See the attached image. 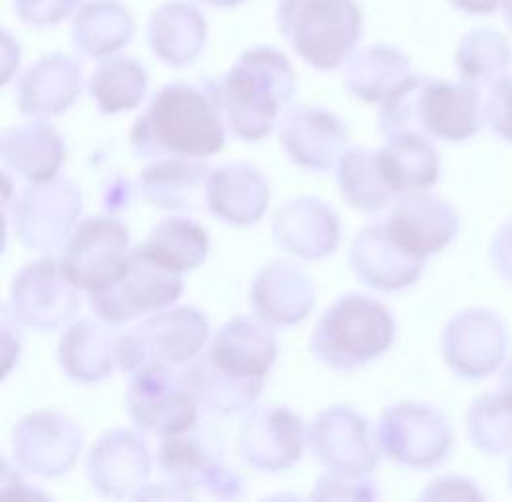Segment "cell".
<instances>
[{
	"mask_svg": "<svg viewBox=\"0 0 512 502\" xmlns=\"http://www.w3.org/2000/svg\"><path fill=\"white\" fill-rule=\"evenodd\" d=\"M18 318L12 314V310H8V306L4 304L2 308V361H4V367H2V377L6 379L8 373L12 371V367L16 365L18 361V353H20V344H22V338H20V330H18Z\"/></svg>",
	"mask_w": 512,
	"mask_h": 502,
	"instance_id": "obj_41",
	"label": "cell"
},
{
	"mask_svg": "<svg viewBox=\"0 0 512 502\" xmlns=\"http://www.w3.org/2000/svg\"><path fill=\"white\" fill-rule=\"evenodd\" d=\"M81 212L83 193L69 179L32 183L14 202V234L26 250H57L77 228Z\"/></svg>",
	"mask_w": 512,
	"mask_h": 502,
	"instance_id": "obj_9",
	"label": "cell"
},
{
	"mask_svg": "<svg viewBox=\"0 0 512 502\" xmlns=\"http://www.w3.org/2000/svg\"><path fill=\"white\" fill-rule=\"evenodd\" d=\"M10 310L22 326L53 332L79 310V289L52 255L24 265L10 285Z\"/></svg>",
	"mask_w": 512,
	"mask_h": 502,
	"instance_id": "obj_12",
	"label": "cell"
},
{
	"mask_svg": "<svg viewBox=\"0 0 512 502\" xmlns=\"http://www.w3.org/2000/svg\"><path fill=\"white\" fill-rule=\"evenodd\" d=\"M336 181L342 197L358 210H379L395 199L377 165V151L352 148L336 165Z\"/></svg>",
	"mask_w": 512,
	"mask_h": 502,
	"instance_id": "obj_36",
	"label": "cell"
},
{
	"mask_svg": "<svg viewBox=\"0 0 512 502\" xmlns=\"http://www.w3.org/2000/svg\"><path fill=\"white\" fill-rule=\"evenodd\" d=\"M10 444L16 463L26 473L57 479L77 463L83 432L57 410H36L16 422Z\"/></svg>",
	"mask_w": 512,
	"mask_h": 502,
	"instance_id": "obj_15",
	"label": "cell"
},
{
	"mask_svg": "<svg viewBox=\"0 0 512 502\" xmlns=\"http://www.w3.org/2000/svg\"><path fill=\"white\" fill-rule=\"evenodd\" d=\"M183 375L199 406L218 416H234L250 410L263 391L261 383L240 381L216 369L203 352L187 363Z\"/></svg>",
	"mask_w": 512,
	"mask_h": 502,
	"instance_id": "obj_34",
	"label": "cell"
},
{
	"mask_svg": "<svg viewBox=\"0 0 512 502\" xmlns=\"http://www.w3.org/2000/svg\"><path fill=\"white\" fill-rule=\"evenodd\" d=\"M377 485L369 475H348L326 471L314 485L310 499L314 501H352V499H377Z\"/></svg>",
	"mask_w": 512,
	"mask_h": 502,
	"instance_id": "obj_38",
	"label": "cell"
},
{
	"mask_svg": "<svg viewBox=\"0 0 512 502\" xmlns=\"http://www.w3.org/2000/svg\"><path fill=\"white\" fill-rule=\"evenodd\" d=\"M501 8H503V14H505V20H507V24H509V26L512 28V0H503Z\"/></svg>",
	"mask_w": 512,
	"mask_h": 502,
	"instance_id": "obj_46",
	"label": "cell"
},
{
	"mask_svg": "<svg viewBox=\"0 0 512 502\" xmlns=\"http://www.w3.org/2000/svg\"><path fill=\"white\" fill-rule=\"evenodd\" d=\"M454 8L473 16H487L501 8L503 0H448Z\"/></svg>",
	"mask_w": 512,
	"mask_h": 502,
	"instance_id": "obj_44",
	"label": "cell"
},
{
	"mask_svg": "<svg viewBox=\"0 0 512 502\" xmlns=\"http://www.w3.org/2000/svg\"><path fill=\"white\" fill-rule=\"evenodd\" d=\"M271 201L265 175L248 161H230L210 169L205 202L212 216L230 226H254Z\"/></svg>",
	"mask_w": 512,
	"mask_h": 502,
	"instance_id": "obj_22",
	"label": "cell"
},
{
	"mask_svg": "<svg viewBox=\"0 0 512 502\" xmlns=\"http://www.w3.org/2000/svg\"><path fill=\"white\" fill-rule=\"evenodd\" d=\"M271 236L279 250L305 261H316L338 250L342 226L328 202L316 197H297L277 208Z\"/></svg>",
	"mask_w": 512,
	"mask_h": 502,
	"instance_id": "obj_19",
	"label": "cell"
},
{
	"mask_svg": "<svg viewBox=\"0 0 512 502\" xmlns=\"http://www.w3.org/2000/svg\"><path fill=\"white\" fill-rule=\"evenodd\" d=\"M87 479L106 499H134L152 471L146 440L126 428L104 432L87 457Z\"/></svg>",
	"mask_w": 512,
	"mask_h": 502,
	"instance_id": "obj_17",
	"label": "cell"
},
{
	"mask_svg": "<svg viewBox=\"0 0 512 502\" xmlns=\"http://www.w3.org/2000/svg\"><path fill=\"white\" fill-rule=\"evenodd\" d=\"M208 336L210 322L197 306L157 310L130 332H120V371L132 375L146 363H189L203 352Z\"/></svg>",
	"mask_w": 512,
	"mask_h": 502,
	"instance_id": "obj_6",
	"label": "cell"
},
{
	"mask_svg": "<svg viewBox=\"0 0 512 502\" xmlns=\"http://www.w3.org/2000/svg\"><path fill=\"white\" fill-rule=\"evenodd\" d=\"M493 128L512 140V77L499 79L487 106Z\"/></svg>",
	"mask_w": 512,
	"mask_h": 502,
	"instance_id": "obj_40",
	"label": "cell"
},
{
	"mask_svg": "<svg viewBox=\"0 0 512 502\" xmlns=\"http://www.w3.org/2000/svg\"><path fill=\"white\" fill-rule=\"evenodd\" d=\"M132 185L126 177L116 175L108 181L103 193L104 208L108 214H120L124 212L132 202Z\"/></svg>",
	"mask_w": 512,
	"mask_h": 502,
	"instance_id": "obj_42",
	"label": "cell"
},
{
	"mask_svg": "<svg viewBox=\"0 0 512 502\" xmlns=\"http://www.w3.org/2000/svg\"><path fill=\"white\" fill-rule=\"evenodd\" d=\"M224 144L226 122L208 83L175 81L161 87L130 130V148L138 159H203Z\"/></svg>",
	"mask_w": 512,
	"mask_h": 502,
	"instance_id": "obj_1",
	"label": "cell"
},
{
	"mask_svg": "<svg viewBox=\"0 0 512 502\" xmlns=\"http://www.w3.org/2000/svg\"><path fill=\"white\" fill-rule=\"evenodd\" d=\"M181 293V275L161 267L136 246L130 253L126 275L104 291L89 293V304L97 318L118 328L144 314L171 306Z\"/></svg>",
	"mask_w": 512,
	"mask_h": 502,
	"instance_id": "obj_10",
	"label": "cell"
},
{
	"mask_svg": "<svg viewBox=\"0 0 512 502\" xmlns=\"http://www.w3.org/2000/svg\"><path fill=\"white\" fill-rule=\"evenodd\" d=\"M377 444L389 459L401 465L434 467L450 450L452 432L436 408L399 402L381 414Z\"/></svg>",
	"mask_w": 512,
	"mask_h": 502,
	"instance_id": "obj_14",
	"label": "cell"
},
{
	"mask_svg": "<svg viewBox=\"0 0 512 502\" xmlns=\"http://www.w3.org/2000/svg\"><path fill=\"white\" fill-rule=\"evenodd\" d=\"M191 432L163 438L157 452V467L165 483L179 499H240L244 495V479Z\"/></svg>",
	"mask_w": 512,
	"mask_h": 502,
	"instance_id": "obj_11",
	"label": "cell"
},
{
	"mask_svg": "<svg viewBox=\"0 0 512 502\" xmlns=\"http://www.w3.org/2000/svg\"><path fill=\"white\" fill-rule=\"evenodd\" d=\"M2 161L28 183H46L59 175L67 148L57 128L36 118L2 132Z\"/></svg>",
	"mask_w": 512,
	"mask_h": 502,
	"instance_id": "obj_28",
	"label": "cell"
},
{
	"mask_svg": "<svg viewBox=\"0 0 512 502\" xmlns=\"http://www.w3.org/2000/svg\"><path fill=\"white\" fill-rule=\"evenodd\" d=\"M377 165L395 197L426 191L440 175L438 153L424 136L418 134L389 138V144L377 150Z\"/></svg>",
	"mask_w": 512,
	"mask_h": 502,
	"instance_id": "obj_32",
	"label": "cell"
},
{
	"mask_svg": "<svg viewBox=\"0 0 512 502\" xmlns=\"http://www.w3.org/2000/svg\"><path fill=\"white\" fill-rule=\"evenodd\" d=\"M393 340L391 312L371 297L352 293L324 310L310 334L308 350L334 371H354L387 352Z\"/></svg>",
	"mask_w": 512,
	"mask_h": 502,
	"instance_id": "obj_4",
	"label": "cell"
},
{
	"mask_svg": "<svg viewBox=\"0 0 512 502\" xmlns=\"http://www.w3.org/2000/svg\"><path fill=\"white\" fill-rule=\"evenodd\" d=\"M138 248L161 267L181 275L205 263L210 238L203 224L185 216H169L155 224Z\"/></svg>",
	"mask_w": 512,
	"mask_h": 502,
	"instance_id": "obj_33",
	"label": "cell"
},
{
	"mask_svg": "<svg viewBox=\"0 0 512 502\" xmlns=\"http://www.w3.org/2000/svg\"><path fill=\"white\" fill-rule=\"evenodd\" d=\"M389 236L416 257H428L442 250L456 234V212L426 193H407L383 222Z\"/></svg>",
	"mask_w": 512,
	"mask_h": 502,
	"instance_id": "obj_24",
	"label": "cell"
},
{
	"mask_svg": "<svg viewBox=\"0 0 512 502\" xmlns=\"http://www.w3.org/2000/svg\"><path fill=\"white\" fill-rule=\"evenodd\" d=\"M275 18L287 44L318 71L342 67L363 34L358 0H279Z\"/></svg>",
	"mask_w": 512,
	"mask_h": 502,
	"instance_id": "obj_5",
	"label": "cell"
},
{
	"mask_svg": "<svg viewBox=\"0 0 512 502\" xmlns=\"http://www.w3.org/2000/svg\"><path fill=\"white\" fill-rule=\"evenodd\" d=\"M206 6H214V8H236L240 4H244L246 0H201Z\"/></svg>",
	"mask_w": 512,
	"mask_h": 502,
	"instance_id": "obj_45",
	"label": "cell"
},
{
	"mask_svg": "<svg viewBox=\"0 0 512 502\" xmlns=\"http://www.w3.org/2000/svg\"><path fill=\"white\" fill-rule=\"evenodd\" d=\"M308 446L326 471L369 475L379 463L367 418L350 406L320 410L308 426Z\"/></svg>",
	"mask_w": 512,
	"mask_h": 502,
	"instance_id": "obj_16",
	"label": "cell"
},
{
	"mask_svg": "<svg viewBox=\"0 0 512 502\" xmlns=\"http://www.w3.org/2000/svg\"><path fill=\"white\" fill-rule=\"evenodd\" d=\"M511 63L512 48L501 32L477 28L461 38L456 65L465 83H489L501 77Z\"/></svg>",
	"mask_w": 512,
	"mask_h": 502,
	"instance_id": "obj_37",
	"label": "cell"
},
{
	"mask_svg": "<svg viewBox=\"0 0 512 502\" xmlns=\"http://www.w3.org/2000/svg\"><path fill=\"white\" fill-rule=\"evenodd\" d=\"M83 67L65 53H50L36 59L20 77L16 106L32 118H53L67 112L81 95Z\"/></svg>",
	"mask_w": 512,
	"mask_h": 502,
	"instance_id": "obj_23",
	"label": "cell"
},
{
	"mask_svg": "<svg viewBox=\"0 0 512 502\" xmlns=\"http://www.w3.org/2000/svg\"><path fill=\"white\" fill-rule=\"evenodd\" d=\"M124 402L140 430L161 438L191 432L199 418V402L183 371H175L169 363H146L136 369Z\"/></svg>",
	"mask_w": 512,
	"mask_h": 502,
	"instance_id": "obj_7",
	"label": "cell"
},
{
	"mask_svg": "<svg viewBox=\"0 0 512 502\" xmlns=\"http://www.w3.org/2000/svg\"><path fill=\"white\" fill-rule=\"evenodd\" d=\"M412 77L410 59L397 48L375 44L354 51L344 63V87L363 102H385Z\"/></svg>",
	"mask_w": 512,
	"mask_h": 502,
	"instance_id": "obj_31",
	"label": "cell"
},
{
	"mask_svg": "<svg viewBox=\"0 0 512 502\" xmlns=\"http://www.w3.org/2000/svg\"><path fill=\"white\" fill-rule=\"evenodd\" d=\"M206 359L220 371L250 383L265 385L277 361L279 346L269 326L246 316H234L214 334Z\"/></svg>",
	"mask_w": 512,
	"mask_h": 502,
	"instance_id": "obj_21",
	"label": "cell"
},
{
	"mask_svg": "<svg viewBox=\"0 0 512 502\" xmlns=\"http://www.w3.org/2000/svg\"><path fill=\"white\" fill-rule=\"evenodd\" d=\"M279 142L297 167L328 171L348 151L350 132L328 108L299 104L283 114Z\"/></svg>",
	"mask_w": 512,
	"mask_h": 502,
	"instance_id": "obj_18",
	"label": "cell"
},
{
	"mask_svg": "<svg viewBox=\"0 0 512 502\" xmlns=\"http://www.w3.org/2000/svg\"><path fill=\"white\" fill-rule=\"evenodd\" d=\"M114 328L101 318H83L63 332L57 344V361L71 381L95 385L120 369V332Z\"/></svg>",
	"mask_w": 512,
	"mask_h": 502,
	"instance_id": "obj_26",
	"label": "cell"
},
{
	"mask_svg": "<svg viewBox=\"0 0 512 502\" xmlns=\"http://www.w3.org/2000/svg\"><path fill=\"white\" fill-rule=\"evenodd\" d=\"M18 61H20V50H18L16 38H10L8 32H2V81H4V85L16 73Z\"/></svg>",
	"mask_w": 512,
	"mask_h": 502,
	"instance_id": "obj_43",
	"label": "cell"
},
{
	"mask_svg": "<svg viewBox=\"0 0 512 502\" xmlns=\"http://www.w3.org/2000/svg\"><path fill=\"white\" fill-rule=\"evenodd\" d=\"M481 99L469 83H448L410 77L379 112V128L387 138L430 134L444 140H465L479 128Z\"/></svg>",
	"mask_w": 512,
	"mask_h": 502,
	"instance_id": "obj_3",
	"label": "cell"
},
{
	"mask_svg": "<svg viewBox=\"0 0 512 502\" xmlns=\"http://www.w3.org/2000/svg\"><path fill=\"white\" fill-rule=\"evenodd\" d=\"M348 259L359 281L379 291L409 287L424 267V259L403 250L383 224H369L358 232Z\"/></svg>",
	"mask_w": 512,
	"mask_h": 502,
	"instance_id": "obj_25",
	"label": "cell"
},
{
	"mask_svg": "<svg viewBox=\"0 0 512 502\" xmlns=\"http://www.w3.org/2000/svg\"><path fill=\"white\" fill-rule=\"evenodd\" d=\"M316 302L307 273L283 259L263 265L250 287V304L257 320L269 328H291L305 322Z\"/></svg>",
	"mask_w": 512,
	"mask_h": 502,
	"instance_id": "obj_20",
	"label": "cell"
},
{
	"mask_svg": "<svg viewBox=\"0 0 512 502\" xmlns=\"http://www.w3.org/2000/svg\"><path fill=\"white\" fill-rule=\"evenodd\" d=\"M130 253L128 228L110 214H97L77 224L59 261L77 289L97 293L126 275Z\"/></svg>",
	"mask_w": 512,
	"mask_h": 502,
	"instance_id": "obj_8",
	"label": "cell"
},
{
	"mask_svg": "<svg viewBox=\"0 0 512 502\" xmlns=\"http://www.w3.org/2000/svg\"><path fill=\"white\" fill-rule=\"evenodd\" d=\"M136 32L132 12L118 0H89L71 20L75 50L91 59H106L126 48Z\"/></svg>",
	"mask_w": 512,
	"mask_h": 502,
	"instance_id": "obj_30",
	"label": "cell"
},
{
	"mask_svg": "<svg viewBox=\"0 0 512 502\" xmlns=\"http://www.w3.org/2000/svg\"><path fill=\"white\" fill-rule=\"evenodd\" d=\"M146 36L159 61L169 67H187L205 50L208 24L193 2L167 0L152 12Z\"/></svg>",
	"mask_w": 512,
	"mask_h": 502,
	"instance_id": "obj_27",
	"label": "cell"
},
{
	"mask_svg": "<svg viewBox=\"0 0 512 502\" xmlns=\"http://www.w3.org/2000/svg\"><path fill=\"white\" fill-rule=\"evenodd\" d=\"M308 430L301 414L285 404L252 406L238 432L242 461L261 473H279L301 461Z\"/></svg>",
	"mask_w": 512,
	"mask_h": 502,
	"instance_id": "obj_13",
	"label": "cell"
},
{
	"mask_svg": "<svg viewBox=\"0 0 512 502\" xmlns=\"http://www.w3.org/2000/svg\"><path fill=\"white\" fill-rule=\"evenodd\" d=\"M230 132L244 142L267 138L297 91V75L285 53L269 46L244 51L230 71L210 81Z\"/></svg>",
	"mask_w": 512,
	"mask_h": 502,
	"instance_id": "obj_2",
	"label": "cell"
},
{
	"mask_svg": "<svg viewBox=\"0 0 512 502\" xmlns=\"http://www.w3.org/2000/svg\"><path fill=\"white\" fill-rule=\"evenodd\" d=\"M16 16L38 30L53 28L73 16L81 0H12Z\"/></svg>",
	"mask_w": 512,
	"mask_h": 502,
	"instance_id": "obj_39",
	"label": "cell"
},
{
	"mask_svg": "<svg viewBox=\"0 0 512 502\" xmlns=\"http://www.w3.org/2000/svg\"><path fill=\"white\" fill-rule=\"evenodd\" d=\"M210 169L197 157H163L142 169L140 197L154 208L193 212L203 199Z\"/></svg>",
	"mask_w": 512,
	"mask_h": 502,
	"instance_id": "obj_29",
	"label": "cell"
},
{
	"mask_svg": "<svg viewBox=\"0 0 512 502\" xmlns=\"http://www.w3.org/2000/svg\"><path fill=\"white\" fill-rule=\"evenodd\" d=\"M148 71L132 57H106L89 79V93L104 116L130 112L148 93Z\"/></svg>",
	"mask_w": 512,
	"mask_h": 502,
	"instance_id": "obj_35",
	"label": "cell"
}]
</instances>
